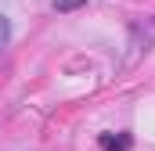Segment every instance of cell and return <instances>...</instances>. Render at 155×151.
I'll list each match as a JSON object with an SVG mask.
<instances>
[{
	"label": "cell",
	"mask_w": 155,
	"mask_h": 151,
	"mask_svg": "<svg viewBox=\"0 0 155 151\" xmlns=\"http://www.w3.org/2000/svg\"><path fill=\"white\" fill-rule=\"evenodd\" d=\"M83 7V0H54V11H76Z\"/></svg>",
	"instance_id": "7a4b0ae2"
},
{
	"label": "cell",
	"mask_w": 155,
	"mask_h": 151,
	"mask_svg": "<svg viewBox=\"0 0 155 151\" xmlns=\"http://www.w3.org/2000/svg\"><path fill=\"white\" fill-rule=\"evenodd\" d=\"M7 40H11V22H7V18L0 14V47H4Z\"/></svg>",
	"instance_id": "3957f363"
},
{
	"label": "cell",
	"mask_w": 155,
	"mask_h": 151,
	"mask_svg": "<svg viewBox=\"0 0 155 151\" xmlns=\"http://www.w3.org/2000/svg\"><path fill=\"white\" fill-rule=\"evenodd\" d=\"M101 151H130V137H126V133H123V137L105 133V137H101Z\"/></svg>",
	"instance_id": "6da1fadb"
}]
</instances>
